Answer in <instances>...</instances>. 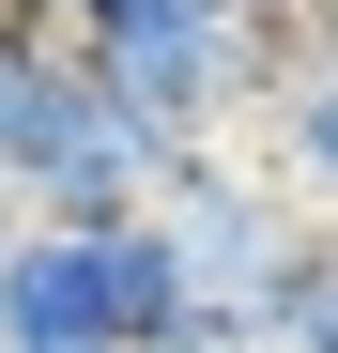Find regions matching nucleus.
<instances>
[{
  "mask_svg": "<svg viewBox=\"0 0 338 353\" xmlns=\"http://www.w3.org/2000/svg\"><path fill=\"white\" fill-rule=\"evenodd\" d=\"M200 292L169 261V230H16L0 246V353H139L154 323H185Z\"/></svg>",
  "mask_w": 338,
  "mask_h": 353,
  "instance_id": "obj_1",
  "label": "nucleus"
},
{
  "mask_svg": "<svg viewBox=\"0 0 338 353\" xmlns=\"http://www.w3.org/2000/svg\"><path fill=\"white\" fill-rule=\"evenodd\" d=\"M154 230H169V261H185V292H200V307H246V323H261V292L292 276V246H308L323 215L277 185L246 139H215V154H169Z\"/></svg>",
  "mask_w": 338,
  "mask_h": 353,
  "instance_id": "obj_3",
  "label": "nucleus"
},
{
  "mask_svg": "<svg viewBox=\"0 0 338 353\" xmlns=\"http://www.w3.org/2000/svg\"><path fill=\"white\" fill-rule=\"evenodd\" d=\"M31 77H46V31H31V16H0V154H16V108H31Z\"/></svg>",
  "mask_w": 338,
  "mask_h": 353,
  "instance_id": "obj_7",
  "label": "nucleus"
},
{
  "mask_svg": "<svg viewBox=\"0 0 338 353\" xmlns=\"http://www.w3.org/2000/svg\"><path fill=\"white\" fill-rule=\"evenodd\" d=\"M323 230H338V215H323Z\"/></svg>",
  "mask_w": 338,
  "mask_h": 353,
  "instance_id": "obj_11",
  "label": "nucleus"
},
{
  "mask_svg": "<svg viewBox=\"0 0 338 353\" xmlns=\"http://www.w3.org/2000/svg\"><path fill=\"white\" fill-rule=\"evenodd\" d=\"M16 230H31V200H16V169H0V246H16Z\"/></svg>",
  "mask_w": 338,
  "mask_h": 353,
  "instance_id": "obj_9",
  "label": "nucleus"
},
{
  "mask_svg": "<svg viewBox=\"0 0 338 353\" xmlns=\"http://www.w3.org/2000/svg\"><path fill=\"white\" fill-rule=\"evenodd\" d=\"M308 31H323V62H338V0H308Z\"/></svg>",
  "mask_w": 338,
  "mask_h": 353,
  "instance_id": "obj_10",
  "label": "nucleus"
},
{
  "mask_svg": "<svg viewBox=\"0 0 338 353\" xmlns=\"http://www.w3.org/2000/svg\"><path fill=\"white\" fill-rule=\"evenodd\" d=\"M261 353H338V230H308L292 276L261 292Z\"/></svg>",
  "mask_w": 338,
  "mask_h": 353,
  "instance_id": "obj_5",
  "label": "nucleus"
},
{
  "mask_svg": "<svg viewBox=\"0 0 338 353\" xmlns=\"http://www.w3.org/2000/svg\"><path fill=\"white\" fill-rule=\"evenodd\" d=\"M246 154H261V169H277V185H292L308 215H338V62L277 92L261 123H246Z\"/></svg>",
  "mask_w": 338,
  "mask_h": 353,
  "instance_id": "obj_4",
  "label": "nucleus"
},
{
  "mask_svg": "<svg viewBox=\"0 0 338 353\" xmlns=\"http://www.w3.org/2000/svg\"><path fill=\"white\" fill-rule=\"evenodd\" d=\"M139 353H261V323L246 307H185V323H154Z\"/></svg>",
  "mask_w": 338,
  "mask_h": 353,
  "instance_id": "obj_6",
  "label": "nucleus"
},
{
  "mask_svg": "<svg viewBox=\"0 0 338 353\" xmlns=\"http://www.w3.org/2000/svg\"><path fill=\"white\" fill-rule=\"evenodd\" d=\"M0 169H16L31 230H123V215H154V185H169V139L77 62V46H46V77H31L16 154H0Z\"/></svg>",
  "mask_w": 338,
  "mask_h": 353,
  "instance_id": "obj_2",
  "label": "nucleus"
},
{
  "mask_svg": "<svg viewBox=\"0 0 338 353\" xmlns=\"http://www.w3.org/2000/svg\"><path fill=\"white\" fill-rule=\"evenodd\" d=\"M0 16H31V31H46V46H62V31H77V0H0Z\"/></svg>",
  "mask_w": 338,
  "mask_h": 353,
  "instance_id": "obj_8",
  "label": "nucleus"
}]
</instances>
